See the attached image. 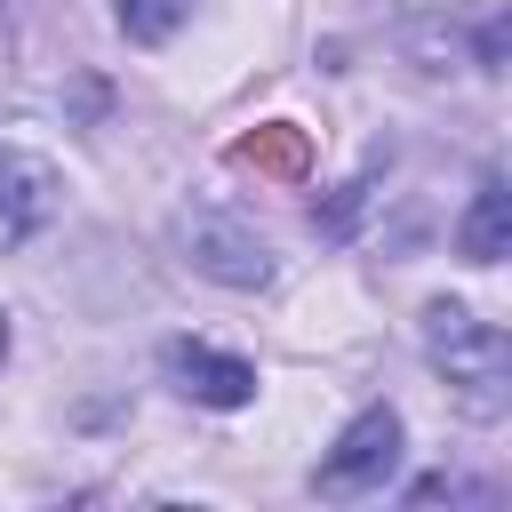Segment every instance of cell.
<instances>
[{
  "label": "cell",
  "mask_w": 512,
  "mask_h": 512,
  "mask_svg": "<svg viewBox=\"0 0 512 512\" xmlns=\"http://www.w3.org/2000/svg\"><path fill=\"white\" fill-rule=\"evenodd\" d=\"M456 248H464L472 264H496V256L512 248V192H504V176H488V184L472 192V216H464Z\"/></svg>",
  "instance_id": "7"
},
{
  "label": "cell",
  "mask_w": 512,
  "mask_h": 512,
  "mask_svg": "<svg viewBox=\"0 0 512 512\" xmlns=\"http://www.w3.org/2000/svg\"><path fill=\"white\" fill-rule=\"evenodd\" d=\"M176 248H184V264L208 272L216 288H264V280H272V248H264L240 216H224V208H184V216H176Z\"/></svg>",
  "instance_id": "2"
},
{
  "label": "cell",
  "mask_w": 512,
  "mask_h": 512,
  "mask_svg": "<svg viewBox=\"0 0 512 512\" xmlns=\"http://www.w3.org/2000/svg\"><path fill=\"white\" fill-rule=\"evenodd\" d=\"M112 8H120V32L144 40V48H160V40L192 16V0H112Z\"/></svg>",
  "instance_id": "8"
},
{
  "label": "cell",
  "mask_w": 512,
  "mask_h": 512,
  "mask_svg": "<svg viewBox=\"0 0 512 512\" xmlns=\"http://www.w3.org/2000/svg\"><path fill=\"white\" fill-rule=\"evenodd\" d=\"M160 368H168V384H176L184 400H200V408H248V400H256V368L232 360V352H208V344H192V336H176V344L160 352Z\"/></svg>",
  "instance_id": "5"
},
{
  "label": "cell",
  "mask_w": 512,
  "mask_h": 512,
  "mask_svg": "<svg viewBox=\"0 0 512 512\" xmlns=\"http://www.w3.org/2000/svg\"><path fill=\"white\" fill-rule=\"evenodd\" d=\"M0 360H8V312H0Z\"/></svg>",
  "instance_id": "9"
},
{
  "label": "cell",
  "mask_w": 512,
  "mask_h": 512,
  "mask_svg": "<svg viewBox=\"0 0 512 512\" xmlns=\"http://www.w3.org/2000/svg\"><path fill=\"white\" fill-rule=\"evenodd\" d=\"M56 208H64V176H56L40 152H24V144L0 136V248L32 240Z\"/></svg>",
  "instance_id": "4"
},
{
  "label": "cell",
  "mask_w": 512,
  "mask_h": 512,
  "mask_svg": "<svg viewBox=\"0 0 512 512\" xmlns=\"http://www.w3.org/2000/svg\"><path fill=\"white\" fill-rule=\"evenodd\" d=\"M232 160L256 168V176H272V184H304L312 176V136L296 120H256L248 136H232Z\"/></svg>",
  "instance_id": "6"
},
{
  "label": "cell",
  "mask_w": 512,
  "mask_h": 512,
  "mask_svg": "<svg viewBox=\"0 0 512 512\" xmlns=\"http://www.w3.org/2000/svg\"><path fill=\"white\" fill-rule=\"evenodd\" d=\"M400 472V416L392 408H360L352 424H344V440L320 456V488L328 496H368V488H384Z\"/></svg>",
  "instance_id": "3"
},
{
  "label": "cell",
  "mask_w": 512,
  "mask_h": 512,
  "mask_svg": "<svg viewBox=\"0 0 512 512\" xmlns=\"http://www.w3.org/2000/svg\"><path fill=\"white\" fill-rule=\"evenodd\" d=\"M424 360L448 376V392H456V408L464 416H504V400H512V344H504V328L496 320H480L472 304H424Z\"/></svg>",
  "instance_id": "1"
}]
</instances>
